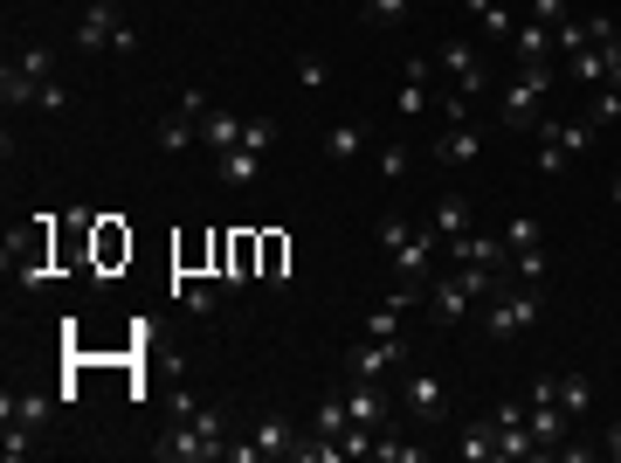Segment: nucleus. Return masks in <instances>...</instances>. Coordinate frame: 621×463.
<instances>
[{"label":"nucleus","mask_w":621,"mask_h":463,"mask_svg":"<svg viewBox=\"0 0 621 463\" xmlns=\"http://www.w3.org/2000/svg\"><path fill=\"white\" fill-rule=\"evenodd\" d=\"M407 173V145H380V180H401Z\"/></svg>","instance_id":"c9c22d12"},{"label":"nucleus","mask_w":621,"mask_h":463,"mask_svg":"<svg viewBox=\"0 0 621 463\" xmlns=\"http://www.w3.org/2000/svg\"><path fill=\"white\" fill-rule=\"evenodd\" d=\"M600 456H614V463H621V422H614L608 436H600Z\"/></svg>","instance_id":"79ce46f5"},{"label":"nucleus","mask_w":621,"mask_h":463,"mask_svg":"<svg viewBox=\"0 0 621 463\" xmlns=\"http://www.w3.org/2000/svg\"><path fill=\"white\" fill-rule=\"evenodd\" d=\"M614 208H621V180H614Z\"/></svg>","instance_id":"37998d69"},{"label":"nucleus","mask_w":621,"mask_h":463,"mask_svg":"<svg viewBox=\"0 0 621 463\" xmlns=\"http://www.w3.org/2000/svg\"><path fill=\"white\" fill-rule=\"evenodd\" d=\"M456 450L469 463H497V422H469V429L456 436Z\"/></svg>","instance_id":"aec40b11"},{"label":"nucleus","mask_w":621,"mask_h":463,"mask_svg":"<svg viewBox=\"0 0 621 463\" xmlns=\"http://www.w3.org/2000/svg\"><path fill=\"white\" fill-rule=\"evenodd\" d=\"M539 276H545V243L518 249V284H539Z\"/></svg>","instance_id":"f704fd0d"},{"label":"nucleus","mask_w":621,"mask_h":463,"mask_svg":"<svg viewBox=\"0 0 621 463\" xmlns=\"http://www.w3.org/2000/svg\"><path fill=\"white\" fill-rule=\"evenodd\" d=\"M0 415L22 422V429H42V422H49V401H42V395H8V401H0Z\"/></svg>","instance_id":"5701e85b"},{"label":"nucleus","mask_w":621,"mask_h":463,"mask_svg":"<svg viewBox=\"0 0 621 463\" xmlns=\"http://www.w3.org/2000/svg\"><path fill=\"white\" fill-rule=\"evenodd\" d=\"M346 429H352V415H346V387H338V395H325V401H318V415H311V436H318V442H338Z\"/></svg>","instance_id":"4468645a"},{"label":"nucleus","mask_w":621,"mask_h":463,"mask_svg":"<svg viewBox=\"0 0 621 463\" xmlns=\"http://www.w3.org/2000/svg\"><path fill=\"white\" fill-rule=\"evenodd\" d=\"M215 284H221V276H180L173 298H180L186 311H215Z\"/></svg>","instance_id":"393cba45"},{"label":"nucleus","mask_w":621,"mask_h":463,"mask_svg":"<svg viewBox=\"0 0 621 463\" xmlns=\"http://www.w3.org/2000/svg\"><path fill=\"white\" fill-rule=\"evenodd\" d=\"M215 173L229 180V188H256V180H262V153L235 145V153H221V159H215Z\"/></svg>","instance_id":"dca6fc26"},{"label":"nucleus","mask_w":621,"mask_h":463,"mask_svg":"<svg viewBox=\"0 0 621 463\" xmlns=\"http://www.w3.org/2000/svg\"><path fill=\"white\" fill-rule=\"evenodd\" d=\"M614 118H621V90H614V83H600L594 98H587V125L600 132V125H614Z\"/></svg>","instance_id":"bb28decb"},{"label":"nucleus","mask_w":621,"mask_h":463,"mask_svg":"<svg viewBox=\"0 0 621 463\" xmlns=\"http://www.w3.org/2000/svg\"><path fill=\"white\" fill-rule=\"evenodd\" d=\"M373 456H387V463L401 456V463H414V456H422V450H414V442H373Z\"/></svg>","instance_id":"ea45409f"},{"label":"nucleus","mask_w":621,"mask_h":463,"mask_svg":"<svg viewBox=\"0 0 621 463\" xmlns=\"http://www.w3.org/2000/svg\"><path fill=\"white\" fill-rule=\"evenodd\" d=\"M469 221H477V208H469L463 194H442V201H436V235H442V243H449V235H463Z\"/></svg>","instance_id":"412c9836"},{"label":"nucleus","mask_w":621,"mask_h":463,"mask_svg":"<svg viewBox=\"0 0 621 463\" xmlns=\"http://www.w3.org/2000/svg\"><path fill=\"white\" fill-rule=\"evenodd\" d=\"M242 145H249V153H270V145H276V125H270V118H242Z\"/></svg>","instance_id":"473e14b6"},{"label":"nucleus","mask_w":621,"mask_h":463,"mask_svg":"<svg viewBox=\"0 0 621 463\" xmlns=\"http://www.w3.org/2000/svg\"><path fill=\"white\" fill-rule=\"evenodd\" d=\"M449 256H456V263H477V270H497L512 249H504L497 235H477V229H463V235H449Z\"/></svg>","instance_id":"9b49d317"},{"label":"nucleus","mask_w":621,"mask_h":463,"mask_svg":"<svg viewBox=\"0 0 621 463\" xmlns=\"http://www.w3.org/2000/svg\"><path fill=\"white\" fill-rule=\"evenodd\" d=\"M436 243H442L436 229H414L401 215H380V249L401 263L407 284H428V276H436Z\"/></svg>","instance_id":"f257e3e1"},{"label":"nucleus","mask_w":621,"mask_h":463,"mask_svg":"<svg viewBox=\"0 0 621 463\" xmlns=\"http://www.w3.org/2000/svg\"><path fill=\"white\" fill-rule=\"evenodd\" d=\"M436 69H442V90H456V98H477L483 90V63H477V49H469L463 35L436 49Z\"/></svg>","instance_id":"39448f33"},{"label":"nucleus","mask_w":621,"mask_h":463,"mask_svg":"<svg viewBox=\"0 0 621 463\" xmlns=\"http://www.w3.org/2000/svg\"><path fill=\"white\" fill-rule=\"evenodd\" d=\"M539 173H567V145L545 132V125H539Z\"/></svg>","instance_id":"2f4dec72"},{"label":"nucleus","mask_w":621,"mask_h":463,"mask_svg":"<svg viewBox=\"0 0 621 463\" xmlns=\"http://www.w3.org/2000/svg\"><path fill=\"white\" fill-rule=\"evenodd\" d=\"M63 104H69V90L49 77V83H42V98H35V111H63Z\"/></svg>","instance_id":"58836bf2"},{"label":"nucleus","mask_w":621,"mask_h":463,"mask_svg":"<svg viewBox=\"0 0 621 463\" xmlns=\"http://www.w3.org/2000/svg\"><path fill=\"white\" fill-rule=\"evenodd\" d=\"M539 311H545L539 284L491 291V305H483V332H491V339H518V332H532V325H539Z\"/></svg>","instance_id":"7ed1b4c3"},{"label":"nucleus","mask_w":621,"mask_h":463,"mask_svg":"<svg viewBox=\"0 0 621 463\" xmlns=\"http://www.w3.org/2000/svg\"><path fill=\"white\" fill-rule=\"evenodd\" d=\"M477 153H483V132H477L469 118H449V132L436 139V159H442V166H469Z\"/></svg>","instance_id":"9d476101"},{"label":"nucleus","mask_w":621,"mask_h":463,"mask_svg":"<svg viewBox=\"0 0 621 463\" xmlns=\"http://www.w3.org/2000/svg\"><path fill=\"white\" fill-rule=\"evenodd\" d=\"M249 442H256L262 456H297V436H290V422H284V415H262L256 429H249Z\"/></svg>","instance_id":"f3484780"},{"label":"nucleus","mask_w":621,"mask_h":463,"mask_svg":"<svg viewBox=\"0 0 621 463\" xmlns=\"http://www.w3.org/2000/svg\"><path fill=\"white\" fill-rule=\"evenodd\" d=\"M153 456L159 463H207V456H221V442H207L194 422H173V429L153 442Z\"/></svg>","instance_id":"6e6552de"},{"label":"nucleus","mask_w":621,"mask_h":463,"mask_svg":"<svg viewBox=\"0 0 621 463\" xmlns=\"http://www.w3.org/2000/svg\"><path fill=\"white\" fill-rule=\"evenodd\" d=\"M297 83L318 90V83H325V63H318V55H305V63H297Z\"/></svg>","instance_id":"a19ab883"},{"label":"nucleus","mask_w":621,"mask_h":463,"mask_svg":"<svg viewBox=\"0 0 621 463\" xmlns=\"http://www.w3.org/2000/svg\"><path fill=\"white\" fill-rule=\"evenodd\" d=\"M35 98H42V83H35L22 63H8V77H0V104H8V111H28Z\"/></svg>","instance_id":"6ab92c4d"},{"label":"nucleus","mask_w":621,"mask_h":463,"mask_svg":"<svg viewBox=\"0 0 621 463\" xmlns=\"http://www.w3.org/2000/svg\"><path fill=\"white\" fill-rule=\"evenodd\" d=\"M532 22H545V28H559V22H567V0H532Z\"/></svg>","instance_id":"4c0bfd02"},{"label":"nucleus","mask_w":621,"mask_h":463,"mask_svg":"<svg viewBox=\"0 0 621 463\" xmlns=\"http://www.w3.org/2000/svg\"><path fill=\"white\" fill-rule=\"evenodd\" d=\"M200 132H207V145H215V159H221V153H235V145H242V118H235V111H207Z\"/></svg>","instance_id":"a211bd4d"},{"label":"nucleus","mask_w":621,"mask_h":463,"mask_svg":"<svg viewBox=\"0 0 621 463\" xmlns=\"http://www.w3.org/2000/svg\"><path fill=\"white\" fill-rule=\"evenodd\" d=\"M366 22L373 28H401L407 22V0H366Z\"/></svg>","instance_id":"7c9ffc66"},{"label":"nucleus","mask_w":621,"mask_h":463,"mask_svg":"<svg viewBox=\"0 0 621 463\" xmlns=\"http://www.w3.org/2000/svg\"><path fill=\"white\" fill-rule=\"evenodd\" d=\"M553 77H559L553 63H518V83H504V111H497L504 132H539V125H545L539 104L553 98Z\"/></svg>","instance_id":"f03ea898"},{"label":"nucleus","mask_w":621,"mask_h":463,"mask_svg":"<svg viewBox=\"0 0 621 463\" xmlns=\"http://www.w3.org/2000/svg\"><path fill=\"white\" fill-rule=\"evenodd\" d=\"M35 450H42V442H35V429H22V422H8V436H0V456H8V463H28Z\"/></svg>","instance_id":"c85d7f7f"},{"label":"nucleus","mask_w":621,"mask_h":463,"mask_svg":"<svg viewBox=\"0 0 621 463\" xmlns=\"http://www.w3.org/2000/svg\"><path fill=\"white\" fill-rule=\"evenodd\" d=\"M360 332H366V339H387V332H401V305H380Z\"/></svg>","instance_id":"72a5a7b5"},{"label":"nucleus","mask_w":621,"mask_h":463,"mask_svg":"<svg viewBox=\"0 0 621 463\" xmlns=\"http://www.w3.org/2000/svg\"><path fill=\"white\" fill-rule=\"evenodd\" d=\"M463 8H469V14H477V22H483V28H491V35H497V42H512V28H518V22H512V8H504V0H463Z\"/></svg>","instance_id":"b1692460"},{"label":"nucleus","mask_w":621,"mask_h":463,"mask_svg":"<svg viewBox=\"0 0 621 463\" xmlns=\"http://www.w3.org/2000/svg\"><path fill=\"white\" fill-rule=\"evenodd\" d=\"M77 49H118V55H131V49H139V28L118 22L111 0H90L83 22H77Z\"/></svg>","instance_id":"20e7f679"},{"label":"nucleus","mask_w":621,"mask_h":463,"mask_svg":"<svg viewBox=\"0 0 621 463\" xmlns=\"http://www.w3.org/2000/svg\"><path fill=\"white\" fill-rule=\"evenodd\" d=\"M512 49H518V63H553V55H559V42H553V28H545V22H518Z\"/></svg>","instance_id":"ddd939ff"},{"label":"nucleus","mask_w":621,"mask_h":463,"mask_svg":"<svg viewBox=\"0 0 621 463\" xmlns=\"http://www.w3.org/2000/svg\"><path fill=\"white\" fill-rule=\"evenodd\" d=\"M194 125H200L194 111H180V118H166V125H159V145H166V153H186V145H194Z\"/></svg>","instance_id":"cd10ccee"},{"label":"nucleus","mask_w":621,"mask_h":463,"mask_svg":"<svg viewBox=\"0 0 621 463\" xmlns=\"http://www.w3.org/2000/svg\"><path fill=\"white\" fill-rule=\"evenodd\" d=\"M614 49V42H608ZM608 49H573L567 55V77L580 83V90H600V83H608Z\"/></svg>","instance_id":"2eb2a0df"},{"label":"nucleus","mask_w":621,"mask_h":463,"mask_svg":"<svg viewBox=\"0 0 621 463\" xmlns=\"http://www.w3.org/2000/svg\"><path fill=\"white\" fill-rule=\"evenodd\" d=\"M532 243H545V235H539V221H512V235H504V249H532Z\"/></svg>","instance_id":"e433bc0d"},{"label":"nucleus","mask_w":621,"mask_h":463,"mask_svg":"<svg viewBox=\"0 0 621 463\" xmlns=\"http://www.w3.org/2000/svg\"><path fill=\"white\" fill-rule=\"evenodd\" d=\"M387 366H407V339H401V332H387V339H360V346H352L346 381H380Z\"/></svg>","instance_id":"423d86ee"},{"label":"nucleus","mask_w":621,"mask_h":463,"mask_svg":"<svg viewBox=\"0 0 621 463\" xmlns=\"http://www.w3.org/2000/svg\"><path fill=\"white\" fill-rule=\"evenodd\" d=\"M387 409H393V401H387L373 381H346V415L360 422V429H380V422H387Z\"/></svg>","instance_id":"f8f14e48"},{"label":"nucleus","mask_w":621,"mask_h":463,"mask_svg":"<svg viewBox=\"0 0 621 463\" xmlns=\"http://www.w3.org/2000/svg\"><path fill=\"white\" fill-rule=\"evenodd\" d=\"M14 63H22L35 83H49V77H55V49H49V42H28L22 55H14Z\"/></svg>","instance_id":"c756f323"},{"label":"nucleus","mask_w":621,"mask_h":463,"mask_svg":"<svg viewBox=\"0 0 621 463\" xmlns=\"http://www.w3.org/2000/svg\"><path fill=\"white\" fill-rule=\"evenodd\" d=\"M401 409H407L414 422H442V415H449V387H442L436 374H407V387H401Z\"/></svg>","instance_id":"1a4fd4ad"},{"label":"nucleus","mask_w":621,"mask_h":463,"mask_svg":"<svg viewBox=\"0 0 621 463\" xmlns=\"http://www.w3.org/2000/svg\"><path fill=\"white\" fill-rule=\"evenodd\" d=\"M553 401L567 415H587L594 409V387H587V374H567V381H553Z\"/></svg>","instance_id":"4be33fe9"},{"label":"nucleus","mask_w":621,"mask_h":463,"mask_svg":"<svg viewBox=\"0 0 621 463\" xmlns=\"http://www.w3.org/2000/svg\"><path fill=\"white\" fill-rule=\"evenodd\" d=\"M469 305H477V291H469V276H428V311H436V325H463Z\"/></svg>","instance_id":"0eeeda50"},{"label":"nucleus","mask_w":621,"mask_h":463,"mask_svg":"<svg viewBox=\"0 0 621 463\" xmlns=\"http://www.w3.org/2000/svg\"><path fill=\"white\" fill-rule=\"evenodd\" d=\"M325 153H332V159H360V153H366V132H360V125H332V132H325Z\"/></svg>","instance_id":"a878e982"}]
</instances>
